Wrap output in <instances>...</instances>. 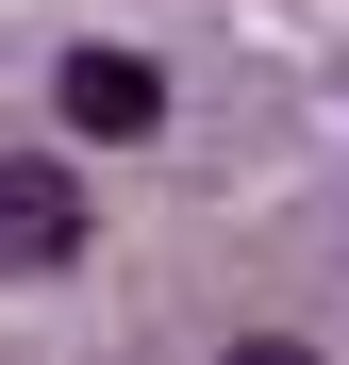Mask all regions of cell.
I'll return each instance as SVG.
<instances>
[{
  "instance_id": "6da1fadb",
  "label": "cell",
  "mask_w": 349,
  "mask_h": 365,
  "mask_svg": "<svg viewBox=\"0 0 349 365\" xmlns=\"http://www.w3.org/2000/svg\"><path fill=\"white\" fill-rule=\"evenodd\" d=\"M50 266H84V182L50 150H0V282H50Z\"/></svg>"
},
{
  "instance_id": "7a4b0ae2",
  "label": "cell",
  "mask_w": 349,
  "mask_h": 365,
  "mask_svg": "<svg viewBox=\"0 0 349 365\" xmlns=\"http://www.w3.org/2000/svg\"><path fill=\"white\" fill-rule=\"evenodd\" d=\"M50 100H67V133H150V116H166V83H150V50H67V83H50Z\"/></svg>"
},
{
  "instance_id": "3957f363",
  "label": "cell",
  "mask_w": 349,
  "mask_h": 365,
  "mask_svg": "<svg viewBox=\"0 0 349 365\" xmlns=\"http://www.w3.org/2000/svg\"><path fill=\"white\" fill-rule=\"evenodd\" d=\"M216 365H316V349L300 332H250V349H216Z\"/></svg>"
}]
</instances>
